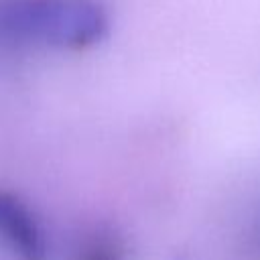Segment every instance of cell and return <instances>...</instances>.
Returning <instances> with one entry per match:
<instances>
[{"label": "cell", "mask_w": 260, "mask_h": 260, "mask_svg": "<svg viewBox=\"0 0 260 260\" xmlns=\"http://www.w3.org/2000/svg\"><path fill=\"white\" fill-rule=\"evenodd\" d=\"M108 30L98 0H0V45L12 49L79 51Z\"/></svg>", "instance_id": "cell-1"}, {"label": "cell", "mask_w": 260, "mask_h": 260, "mask_svg": "<svg viewBox=\"0 0 260 260\" xmlns=\"http://www.w3.org/2000/svg\"><path fill=\"white\" fill-rule=\"evenodd\" d=\"M0 244L14 260H45L43 232L24 203L0 193Z\"/></svg>", "instance_id": "cell-2"}, {"label": "cell", "mask_w": 260, "mask_h": 260, "mask_svg": "<svg viewBox=\"0 0 260 260\" xmlns=\"http://www.w3.org/2000/svg\"><path fill=\"white\" fill-rule=\"evenodd\" d=\"M75 260H122V248L110 236L98 234L81 244L75 252Z\"/></svg>", "instance_id": "cell-3"}]
</instances>
